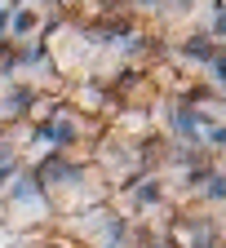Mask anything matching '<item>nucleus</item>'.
<instances>
[{"label":"nucleus","mask_w":226,"mask_h":248,"mask_svg":"<svg viewBox=\"0 0 226 248\" xmlns=\"http://www.w3.org/2000/svg\"><path fill=\"white\" fill-rule=\"evenodd\" d=\"M5 160H9V146H0V164H5Z\"/></svg>","instance_id":"nucleus-2"},{"label":"nucleus","mask_w":226,"mask_h":248,"mask_svg":"<svg viewBox=\"0 0 226 248\" xmlns=\"http://www.w3.org/2000/svg\"><path fill=\"white\" fill-rule=\"evenodd\" d=\"M9 173H14V169H0V186H5V177H9Z\"/></svg>","instance_id":"nucleus-3"},{"label":"nucleus","mask_w":226,"mask_h":248,"mask_svg":"<svg viewBox=\"0 0 226 248\" xmlns=\"http://www.w3.org/2000/svg\"><path fill=\"white\" fill-rule=\"evenodd\" d=\"M71 133H76V129H71L67 120H58V124H49V129H45V138H49V142H71Z\"/></svg>","instance_id":"nucleus-1"}]
</instances>
